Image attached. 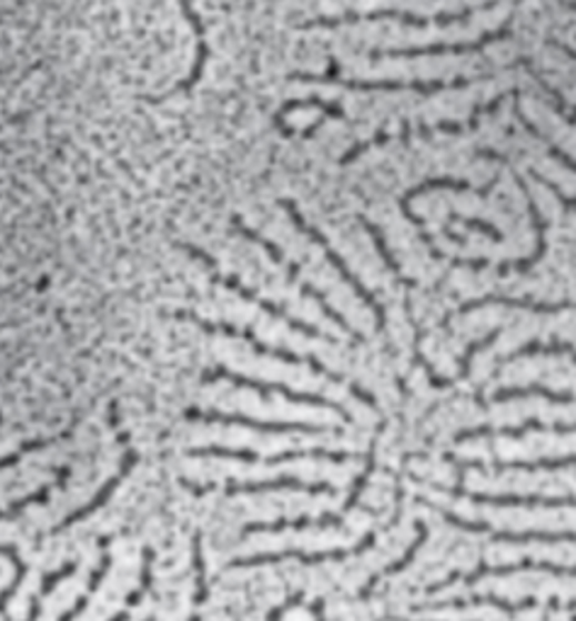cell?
I'll list each match as a JSON object with an SVG mask.
<instances>
[{
    "mask_svg": "<svg viewBox=\"0 0 576 621\" xmlns=\"http://www.w3.org/2000/svg\"><path fill=\"white\" fill-rule=\"evenodd\" d=\"M290 81H302V83H331V85H341L348 90H363V93H418L424 98H431L435 93H443V90H457V88H467L472 83V78H438V81H396V78H377V81H367V78H343L338 61L331 59L329 61V71L322 75H312V73H292Z\"/></svg>",
    "mask_w": 576,
    "mask_h": 621,
    "instance_id": "1",
    "label": "cell"
},
{
    "mask_svg": "<svg viewBox=\"0 0 576 621\" xmlns=\"http://www.w3.org/2000/svg\"><path fill=\"white\" fill-rule=\"evenodd\" d=\"M498 6V0H486L482 6H472L465 10L457 12H435V16H416V12H406V10H373V12H345V16L338 18H316L300 24V30H314V28H341V24H351V22H377V20H392V22H402L406 28H451V24L457 22H467L479 12L494 10Z\"/></svg>",
    "mask_w": 576,
    "mask_h": 621,
    "instance_id": "2",
    "label": "cell"
},
{
    "mask_svg": "<svg viewBox=\"0 0 576 621\" xmlns=\"http://www.w3.org/2000/svg\"><path fill=\"white\" fill-rule=\"evenodd\" d=\"M280 204H283V210H285V212L290 214L292 224H294V226H297V231H300V233H304V236H306V238H312V241H314V243L319 245V248H322V251H324L326 261H329L331 265H334V267H336V272H338V275L343 277V282H345V284H348V287H351V289H353V292H355L357 296H361V299H363V304H365L367 308H373V314H375V318H377V330H384V328H387V314H384L382 304H380V302L375 299V294H373V292H370V289L365 287V284H363L361 279H357V277L353 275V272H351V267H348V265H345V261H343V257H341V255H338V253H336L334 248H331V243L326 241V236H324V233L304 222V216L300 214V210H297V206H294V202H290V200H283V202H280Z\"/></svg>",
    "mask_w": 576,
    "mask_h": 621,
    "instance_id": "3",
    "label": "cell"
},
{
    "mask_svg": "<svg viewBox=\"0 0 576 621\" xmlns=\"http://www.w3.org/2000/svg\"><path fill=\"white\" fill-rule=\"evenodd\" d=\"M521 571H540V573H549V576H559V578H576V566H562V563H549V561H535V559H523L516 563H506V566H477L472 573H451L447 578L433 582V586L426 588V594H435L441 590H447L457 586V582H465V586H475L482 578H504V576H514Z\"/></svg>",
    "mask_w": 576,
    "mask_h": 621,
    "instance_id": "4",
    "label": "cell"
},
{
    "mask_svg": "<svg viewBox=\"0 0 576 621\" xmlns=\"http://www.w3.org/2000/svg\"><path fill=\"white\" fill-rule=\"evenodd\" d=\"M511 24H514V18H508L502 28L484 32L479 39H472V42H435V44L408 47V49H373L370 51V59H418V57H445V54H475V51H482L489 44L508 39Z\"/></svg>",
    "mask_w": 576,
    "mask_h": 621,
    "instance_id": "5",
    "label": "cell"
},
{
    "mask_svg": "<svg viewBox=\"0 0 576 621\" xmlns=\"http://www.w3.org/2000/svg\"><path fill=\"white\" fill-rule=\"evenodd\" d=\"M418 502L426 505V508H431L435 512H441L447 525H453L457 529H463V532H472V535H489V539L496 543L498 541H504V543H576L574 532H537V529H530V532H504V529H494L489 522L465 520V517H459L445 508H438V505H433L426 498H421Z\"/></svg>",
    "mask_w": 576,
    "mask_h": 621,
    "instance_id": "6",
    "label": "cell"
},
{
    "mask_svg": "<svg viewBox=\"0 0 576 621\" xmlns=\"http://www.w3.org/2000/svg\"><path fill=\"white\" fill-rule=\"evenodd\" d=\"M375 532H367L361 541L355 543L353 549H329V551H316V553H306L300 549H290V551H280V553H259V556H249V559H234L229 563V568H253V566H265V563H280L294 559L304 566H319V563H329V561H343L348 556L355 553H365L367 549L375 547Z\"/></svg>",
    "mask_w": 576,
    "mask_h": 621,
    "instance_id": "7",
    "label": "cell"
},
{
    "mask_svg": "<svg viewBox=\"0 0 576 621\" xmlns=\"http://www.w3.org/2000/svg\"><path fill=\"white\" fill-rule=\"evenodd\" d=\"M216 379H226V381H232L234 386H249V388H255L263 398H267L271 394H280V396H285L290 404H304V406H314V408H326V410H334L338 413V416L343 420H351L348 416V410H345L343 406L334 404V400H329L324 396H316V394H302V391H294V388L285 386V384H261L259 379H249V377H241V374H234V371H226L224 367L220 369H214V371H208L204 374V381H216Z\"/></svg>",
    "mask_w": 576,
    "mask_h": 621,
    "instance_id": "8",
    "label": "cell"
},
{
    "mask_svg": "<svg viewBox=\"0 0 576 621\" xmlns=\"http://www.w3.org/2000/svg\"><path fill=\"white\" fill-rule=\"evenodd\" d=\"M192 320L198 323V326L202 328V330H208V333H224V335H232V338H241V340H246L255 353L259 355H267V357H275V359H280V362H285V365H302V362H306V365L312 367V371L314 374H324V377H329L331 381H336V384H341L343 379L338 377L336 371H331L326 365H322V362H319L316 357H300L297 353H287V349H277V347H267L265 343H261L259 338H255V335L251 333V330H239V328H234L232 323H210V320H204V318H198V316H190Z\"/></svg>",
    "mask_w": 576,
    "mask_h": 621,
    "instance_id": "9",
    "label": "cell"
},
{
    "mask_svg": "<svg viewBox=\"0 0 576 621\" xmlns=\"http://www.w3.org/2000/svg\"><path fill=\"white\" fill-rule=\"evenodd\" d=\"M188 418H190V420H200V423L243 425V427H251V430L277 432V435H287V432H300V435L338 432V430H334V427H326V425H306V423H263V420H251V418H246V416H239V413H222V410H212V413L188 410Z\"/></svg>",
    "mask_w": 576,
    "mask_h": 621,
    "instance_id": "10",
    "label": "cell"
},
{
    "mask_svg": "<svg viewBox=\"0 0 576 621\" xmlns=\"http://www.w3.org/2000/svg\"><path fill=\"white\" fill-rule=\"evenodd\" d=\"M453 498H467L475 505H494V508H576V496H486V493H469L465 486H453V488H441Z\"/></svg>",
    "mask_w": 576,
    "mask_h": 621,
    "instance_id": "11",
    "label": "cell"
},
{
    "mask_svg": "<svg viewBox=\"0 0 576 621\" xmlns=\"http://www.w3.org/2000/svg\"><path fill=\"white\" fill-rule=\"evenodd\" d=\"M530 432L572 435V432H576V423H543V420H537V418H528L526 423L506 425V427L479 425V427H469V430L455 432L453 442L455 445H463V442H469V439H479V437H514V439H521V437H526Z\"/></svg>",
    "mask_w": 576,
    "mask_h": 621,
    "instance_id": "12",
    "label": "cell"
},
{
    "mask_svg": "<svg viewBox=\"0 0 576 621\" xmlns=\"http://www.w3.org/2000/svg\"><path fill=\"white\" fill-rule=\"evenodd\" d=\"M469 607H494V610L504 612L508 617H516L521 612H528L537 607L535 598H523L518 602L496 598V594H467V598H451L438 602H424L416 604L414 612H441V610H469Z\"/></svg>",
    "mask_w": 576,
    "mask_h": 621,
    "instance_id": "13",
    "label": "cell"
},
{
    "mask_svg": "<svg viewBox=\"0 0 576 621\" xmlns=\"http://www.w3.org/2000/svg\"><path fill=\"white\" fill-rule=\"evenodd\" d=\"M267 490H304V493L322 496V493H334V486L329 483H304L294 476H280L275 481H251V483H236L232 481L226 486V496H259L267 493Z\"/></svg>",
    "mask_w": 576,
    "mask_h": 621,
    "instance_id": "14",
    "label": "cell"
},
{
    "mask_svg": "<svg viewBox=\"0 0 576 621\" xmlns=\"http://www.w3.org/2000/svg\"><path fill=\"white\" fill-rule=\"evenodd\" d=\"M181 3V10H183V16L185 20L190 22V28H192V34H195V42H198V57H195V67H192L190 75L185 78L183 83H178L175 90H181V93H188V90H192L198 85V81L202 78V71L204 67H208V59H210V44H208V34H204V22L200 18V12L195 10V6H192V0H178Z\"/></svg>",
    "mask_w": 576,
    "mask_h": 621,
    "instance_id": "15",
    "label": "cell"
},
{
    "mask_svg": "<svg viewBox=\"0 0 576 621\" xmlns=\"http://www.w3.org/2000/svg\"><path fill=\"white\" fill-rule=\"evenodd\" d=\"M484 306H508V308H523L533 310V314H562V310H576V302H559V304H547V302H533V299H511V296H479L459 306L455 314L465 316L469 310H477Z\"/></svg>",
    "mask_w": 576,
    "mask_h": 621,
    "instance_id": "16",
    "label": "cell"
},
{
    "mask_svg": "<svg viewBox=\"0 0 576 621\" xmlns=\"http://www.w3.org/2000/svg\"><path fill=\"white\" fill-rule=\"evenodd\" d=\"M304 108H316L319 112H322L326 120H343L345 112L341 105H336V102H329L324 98H304V100H287L283 108H280L273 116V124L280 134H283L285 139H292V136H297L302 132H297V129H292L287 124V116L294 112V110H304Z\"/></svg>",
    "mask_w": 576,
    "mask_h": 621,
    "instance_id": "17",
    "label": "cell"
},
{
    "mask_svg": "<svg viewBox=\"0 0 576 621\" xmlns=\"http://www.w3.org/2000/svg\"><path fill=\"white\" fill-rule=\"evenodd\" d=\"M343 527V515L324 512L322 517H294V520H275V522H253L243 527V537L259 535V532H285V529H334Z\"/></svg>",
    "mask_w": 576,
    "mask_h": 621,
    "instance_id": "18",
    "label": "cell"
},
{
    "mask_svg": "<svg viewBox=\"0 0 576 621\" xmlns=\"http://www.w3.org/2000/svg\"><path fill=\"white\" fill-rule=\"evenodd\" d=\"M134 464H137V455H134V451H127V455H124V459H122V466H120V474H114V476L110 478V481H108L105 486H102V490H100V493H98V496H95V498H93L91 502H88V505H85V508L73 510V512H71V515L67 517V520H63V522H61V525L57 527V532H59V529H63V527H71L73 522L85 520V517H88V515H93L95 510H100V508H102V505H105V502L110 500V496L114 493V488H118V486H120V483L124 481V476L132 471V466H134Z\"/></svg>",
    "mask_w": 576,
    "mask_h": 621,
    "instance_id": "19",
    "label": "cell"
},
{
    "mask_svg": "<svg viewBox=\"0 0 576 621\" xmlns=\"http://www.w3.org/2000/svg\"><path fill=\"white\" fill-rule=\"evenodd\" d=\"M414 529H416V539H414V543L412 547L406 549V553L402 556L400 561H394V563H390L387 568H384V571H380L377 576H373L370 578L365 586H363V590H361V600H367L370 598V592H373V588L377 586V582L382 580V578H387V576H396V573H402L404 568H408L412 566L414 561H416V553L424 549V543L428 541V525L426 522H421V520H416L414 522Z\"/></svg>",
    "mask_w": 576,
    "mask_h": 621,
    "instance_id": "20",
    "label": "cell"
},
{
    "mask_svg": "<svg viewBox=\"0 0 576 621\" xmlns=\"http://www.w3.org/2000/svg\"><path fill=\"white\" fill-rule=\"evenodd\" d=\"M518 398H545L549 404H562V406H569L574 400L569 391H555V388L543 384H530V386L498 388V391H494L492 396V404H506V400H518Z\"/></svg>",
    "mask_w": 576,
    "mask_h": 621,
    "instance_id": "21",
    "label": "cell"
},
{
    "mask_svg": "<svg viewBox=\"0 0 576 621\" xmlns=\"http://www.w3.org/2000/svg\"><path fill=\"white\" fill-rule=\"evenodd\" d=\"M537 355H569L576 362V347L567 340H530L526 345H521L514 353L506 355L504 362H514V359H523V357H537Z\"/></svg>",
    "mask_w": 576,
    "mask_h": 621,
    "instance_id": "22",
    "label": "cell"
},
{
    "mask_svg": "<svg viewBox=\"0 0 576 621\" xmlns=\"http://www.w3.org/2000/svg\"><path fill=\"white\" fill-rule=\"evenodd\" d=\"M110 566H112V556H110V553H102V561L98 563V568L93 571L91 582H88V590H85V594H83V598L75 600V604L71 607V610H69L67 614H61V617H59V621H73V619H79V617L83 614L85 607L91 604L93 594L100 590L102 580H105V576H108V571H110Z\"/></svg>",
    "mask_w": 576,
    "mask_h": 621,
    "instance_id": "23",
    "label": "cell"
},
{
    "mask_svg": "<svg viewBox=\"0 0 576 621\" xmlns=\"http://www.w3.org/2000/svg\"><path fill=\"white\" fill-rule=\"evenodd\" d=\"M361 224L365 226V231L370 233V238H373V243H375V248H377V253H380V257H382V263L387 265V269L392 272V275L400 279L402 284H406V287H414V279H408V277H404V272H402V265L396 263V257L392 255V251H390V245H387V241H384V236H382V231L373 224V222H367L365 216H361Z\"/></svg>",
    "mask_w": 576,
    "mask_h": 621,
    "instance_id": "24",
    "label": "cell"
},
{
    "mask_svg": "<svg viewBox=\"0 0 576 621\" xmlns=\"http://www.w3.org/2000/svg\"><path fill=\"white\" fill-rule=\"evenodd\" d=\"M0 556H6V559L12 563V568H16V578H12V582L6 588V592H0V617L8 619V604H10L12 598H16V592L22 586L24 576H28V566L22 563V559H20L16 549L3 547V543H0Z\"/></svg>",
    "mask_w": 576,
    "mask_h": 621,
    "instance_id": "25",
    "label": "cell"
},
{
    "mask_svg": "<svg viewBox=\"0 0 576 621\" xmlns=\"http://www.w3.org/2000/svg\"><path fill=\"white\" fill-rule=\"evenodd\" d=\"M514 114L518 116V122H521L523 126H526V132H530V134H533L535 139L545 141V144H547V155H549V159H553V161H557V163H562V165H565V167H567V171H572V173L576 175V159H572V155H569L567 151H562L559 146H555V144H553V141H547V136H545V134L540 132V129H537V126H535V124H533V122L528 120V114H526V112H523V110L518 108V102H516V108H514Z\"/></svg>",
    "mask_w": 576,
    "mask_h": 621,
    "instance_id": "26",
    "label": "cell"
},
{
    "mask_svg": "<svg viewBox=\"0 0 576 621\" xmlns=\"http://www.w3.org/2000/svg\"><path fill=\"white\" fill-rule=\"evenodd\" d=\"M498 335H502V328H494V330L486 333L484 338H479V340H475L472 345H467L465 355L459 357V377H457L459 381L469 377V371H472V362H475L477 353H482V349H486L489 345H494V340L498 338Z\"/></svg>",
    "mask_w": 576,
    "mask_h": 621,
    "instance_id": "27",
    "label": "cell"
},
{
    "mask_svg": "<svg viewBox=\"0 0 576 621\" xmlns=\"http://www.w3.org/2000/svg\"><path fill=\"white\" fill-rule=\"evenodd\" d=\"M373 471H375V447L365 455V469H363L361 476L355 478V483L351 488V496H348V500H345V505H343V515L351 512L355 505L361 502V496H363V490H365V486L370 481V476H373Z\"/></svg>",
    "mask_w": 576,
    "mask_h": 621,
    "instance_id": "28",
    "label": "cell"
},
{
    "mask_svg": "<svg viewBox=\"0 0 576 621\" xmlns=\"http://www.w3.org/2000/svg\"><path fill=\"white\" fill-rule=\"evenodd\" d=\"M447 224H463V226H467V228H472V231L484 233V236H489V238L496 241V243H504V231H498L494 224L484 222V218L463 216V214H457V212H451V214H447Z\"/></svg>",
    "mask_w": 576,
    "mask_h": 621,
    "instance_id": "29",
    "label": "cell"
},
{
    "mask_svg": "<svg viewBox=\"0 0 576 621\" xmlns=\"http://www.w3.org/2000/svg\"><path fill=\"white\" fill-rule=\"evenodd\" d=\"M192 563H195V576H198V592H195V604H202L208 600V582H204V556L200 547V537L192 541Z\"/></svg>",
    "mask_w": 576,
    "mask_h": 621,
    "instance_id": "30",
    "label": "cell"
},
{
    "mask_svg": "<svg viewBox=\"0 0 576 621\" xmlns=\"http://www.w3.org/2000/svg\"><path fill=\"white\" fill-rule=\"evenodd\" d=\"M54 442V439H34V442H24L18 451H12V455H8V457H3L0 459V471L3 469H10V466H16L24 455H28V451H34V449H42V447H47V445H51Z\"/></svg>",
    "mask_w": 576,
    "mask_h": 621,
    "instance_id": "31",
    "label": "cell"
},
{
    "mask_svg": "<svg viewBox=\"0 0 576 621\" xmlns=\"http://www.w3.org/2000/svg\"><path fill=\"white\" fill-rule=\"evenodd\" d=\"M530 175H533V180L535 183H540L543 187H547L549 192L555 194V197L562 202V206H565V210H569V212H576V197H572V194H567V192H562L553 180H547L545 175H540V173H535V171H530Z\"/></svg>",
    "mask_w": 576,
    "mask_h": 621,
    "instance_id": "32",
    "label": "cell"
},
{
    "mask_svg": "<svg viewBox=\"0 0 576 621\" xmlns=\"http://www.w3.org/2000/svg\"><path fill=\"white\" fill-rule=\"evenodd\" d=\"M73 571H75V563H67L63 568H59V571H54V573H49V576H44V580H42V586H40V598H47V594L54 590L61 580H67V578H71L73 576Z\"/></svg>",
    "mask_w": 576,
    "mask_h": 621,
    "instance_id": "33",
    "label": "cell"
},
{
    "mask_svg": "<svg viewBox=\"0 0 576 621\" xmlns=\"http://www.w3.org/2000/svg\"><path fill=\"white\" fill-rule=\"evenodd\" d=\"M447 261H451L455 267H467L475 272L489 267V261H486V257H479V261H469V257H447Z\"/></svg>",
    "mask_w": 576,
    "mask_h": 621,
    "instance_id": "34",
    "label": "cell"
},
{
    "mask_svg": "<svg viewBox=\"0 0 576 621\" xmlns=\"http://www.w3.org/2000/svg\"><path fill=\"white\" fill-rule=\"evenodd\" d=\"M40 614H42V598H40V594H34L32 602H30V614L24 621H37V619H40Z\"/></svg>",
    "mask_w": 576,
    "mask_h": 621,
    "instance_id": "35",
    "label": "cell"
},
{
    "mask_svg": "<svg viewBox=\"0 0 576 621\" xmlns=\"http://www.w3.org/2000/svg\"><path fill=\"white\" fill-rule=\"evenodd\" d=\"M553 47H555V49H559V51H562V54H565L567 59H572V61L576 63V49L567 47V44H557V42H553Z\"/></svg>",
    "mask_w": 576,
    "mask_h": 621,
    "instance_id": "36",
    "label": "cell"
},
{
    "mask_svg": "<svg viewBox=\"0 0 576 621\" xmlns=\"http://www.w3.org/2000/svg\"><path fill=\"white\" fill-rule=\"evenodd\" d=\"M110 621H130V610H124V612H120L118 617H112Z\"/></svg>",
    "mask_w": 576,
    "mask_h": 621,
    "instance_id": "37",
    "label": "cell"
},
{
    "mask_svg": "<svg viewBox=\"0 0 576 621\" xmlns=\"http://www.w3.org/2000/svg\"><path fill=\"white\" fill-rule=\"evenodd\" d=\"M562 6H565L567 10H574V12H576V3H574V0H562Z\"/></svg>",
    "mask_w": 576,
    "mask_h": 621,
    "instance_id": "38",
    "label": "cell"
},
{
    "mask_svg": "<svg viewBox=\"0 0 576 621\" xmlns=\"http://www.w3.org/2000/svg\"><path fill=\"white\" fill-rule=\"evenodd\" d=\"M390 621H406V619H390Z\"/></svg>",
    "mask_w": 576,
    "mask_h": 621,
    "instance_id": "39",
    "label": "cell"
},
{
    "mask_svg": "<svg viewBox=\"0 0 576 621\" xmlns=\"http://www.w3.org/2000/svg\"><path fill=\"white\" fill-rule=\"evenodd\" d=\"M146 621H153V619H146Z\"/></svg>",
    "mask_w": 576,
    "mask_h": 621,
    "instance_id": "40",
    "label": "cell"
},
{
    "mask_svg": "<svg viewBox=\"0 0 576 621\" xmlns=\"http://www.w3.org/2000/svg\"><path fill=\"white\" fill-rule=\"evenodd\" d=\"M0 423H3V418H0Z\"/></svg>",
    "mask_w": 576,
    "mask_h": 621,
    "instance_id": "41",
    "label": "cell"
}]
</instances>
